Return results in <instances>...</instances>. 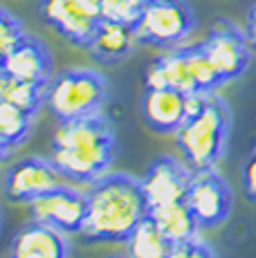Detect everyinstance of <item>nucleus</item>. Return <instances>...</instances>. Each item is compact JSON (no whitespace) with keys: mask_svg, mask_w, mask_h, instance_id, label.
Listing matches in <instances>:
<instances>
[{"mask_svg":"<svg viewBox=\"0 0 256 258\" xmlns=\"http://www.w3.org/2000/svg\"><path fill=\"white\" fill-rule=\"evenodd\" d=\"M117 140L101 112L58 121L50 160L75 184H92L112 168Z\"/></svg>","mask_w":256,"mask_h":258,"instance_id":"f257e3e1","label":"nucleus"},{"mask_svg":"<svg viewBox=\"0 0 256 258\" xmlns=\"http://www.w3.org/2000/svg\"><path fill=\"white\" fill-rule=\"evenodd\" d=\"M88 213L81 227L86 240L126 242L131 231L149 216V202L137 177L106 173L90 184Z\"/></svg>","mask_w":256,"mask_h":258,"instance_id":"f03ea898","label":"nucleus"},{"mask_svg":"<svg viewBox=\"0 0 256 258\" xmlns=\"http://www.w3.org/2000/svg\"><path fill=\"white\" fill-rule=\"evenodd\" d=\"M231 131V112L223 99L205 94L203 103L196 112L182 121L173 133L184 164L194 173L211 171L227 151Z\"/></svg>","mask_w":256,"mask_h":258,"instance_id":"7ed1b4c3","label":"nucleus"},{"mask_svg":"<svg viewBox=\"0 0 256 258\" xmlns=\"http://www.w3.org/2000/svg\"><path fill=\"white\" fill-rule=\"evenodd\" d=\"M108 99V81L101 72L90 68H70L50 79L45 90V106L58 121L79 119L101 112Z\"/></svg>","mask_w":256,"mask_h":258,"instance_id":"20e7f679","label":"nucleus"},{"mask_svg":"<svg viewBox=\"0 0 256 258\" xmlns=\"http://www.w3.org/2000/svg\"><path fill=\"white\" fill-rule=\"evenodd\" d=\"M133 29L142 45L175 49L196 29V14L186 0H146Z\"/></svg>","mask_w":256,"mask_h":258,"instance_id":"39448f33","label":"nucleus"},{"mask_svg":"<svg viewBox=\"0 0 256 258\" xmlns=\"http://www.w3.org/2000/svg\"><path fill=\"white\" fill-rule=\"evenodd\" d=\"M200 47L211 61V66L216 68L223 83L238 79L252 61V47H249L245 32L227 18H218L214 23Z\"/></svg>","mask_w":256,"mask_h":258,"instance_id":"423d86ee","label":"nucleus"},{"mask_svg":"<svg viewBox=\"0 0 256 258\" xmlns=\"http://www.w3.org/2000/svg\"><path fill=\"white\" fill-rule=\"evenodd\" d=\"M34 222L54 227L61 234H81L88 213V196L77 184L58 186L27 202Z\"/></svg>","mask_w":256,"mask_h":258,"instance_id":"0eeeda50","label":"nucleus"},{"mask_svg":"<svg viewBox=\"0 0 256 258\" xmlns=\"http://www.w3.org/2000/svg\"><path fill=\"white\" fill-rule=\"evenodd\" d=\"M66 184L72 182L58 171L50 157H25L7 171L5 198L16 205H27L34 198Z\"/></svg>","mask_w":256,"mask_h":258,"instance_id":"6e6552de","label":"nucleus"},{"mask_svg":"<svg viewBox=\"0 0 256 258\" xmlns=\"http://www.w3.org/2000/svg\"><path fill=\"white\" fill-rule=\"evenodd\" d=\"M186 205L198 220L200 229H216L229 218L234 198L229 184L211 168V171L194 173L186 193Z\"/></svg>","mask_w":256,"mask_h":258,"instance_id":"1a4fd4ad","label":"nucleus"},{"mask_svg":"<svg viewBox=\"0 0 256 258\" xmlns=\"http://www.w3.org/2000/svg\"><path fill=\"white\" fill-rule=\"evenodd\" d=\"M191 171L175 157H160L146 168L144 177L140 180L146 202L151 207H164L173 202H186V193L191 186Z\"/></svg>","mask_w":256,"mask_h":258,"instance_id":"9d476101","label":"nucleus"},{"mask_svg":"<svg viewBox=\"0 0 256 258\" xmlns=\"http://www.w3.org/2000/svg\"><path fill=\"white\" fill-rule=\"evenodd\" d=\"M41 16L66 41L77 47H88L101 16L81 0H41Z\"/></svg>","mask_w":256,"mask_h":258,"instance_id":"9b49d317","label":"nucleus"},{"mask_svg":"<svg viewBox=\"0 0 256 258\" xmlns=\"http://www.w3.org/2000/svg\"><path fill=\"white\" fill-rule=\"evenodd\" d=\"M142 115L151 131L173 135L186 119V94L173 88H146L142 97Z\"/></svg>","mask_w":256,"mask_h":258,"instance_id":"f8f14e48","label":"nucleus"},{"mask_svg":"<svg viewBox=\"0 0 256 258\" xmlns=\"http://www.w3.org/2000/svg\"><path fill=\"white\" fill-rule=\"evenodd\" d=\"M0 70L5 74H9V77L18 79V81L50 83L52 58H50L47 47L43 45L38 38L25 34V36L14 45L12 52L5 56Z\"/></svg>","mask_w":256,"mask_h":258,"instance_id":"ddd939ff","label":"nucleus"},{"mask_svg":"<svg viewBox=\"0 0 256 258\" xmlns=\"http://www.w3.org/2000/svg\"><path fill=\"white\" fill-rule=\"evenodd\" d=\"M9 258H68L66 234L32 220L14 236Z\"/></svg>","mask_w":256,"mask_h":258,"instance_id":"4468645a","label":"nucleus"},{"mask_svg":"<svg viewBox=\"0 0 256 258\" xmlns=\"http://www.w3.org/2000/svg\"><path fill=\"white\" fill-rule=\"evenodd\" d=\"M144 83L146 88H173L182 94L198 92L194 72L189 66V56H186V47L169 49L160 58H155L144 74Z\"/></svg>","mask_w":256,"mask_h":258,"instance_id":"2eb2a0df","label":"nucleus"},{"mask_svg":"<svg viewBox=\"0 0 256 258\" xmlns=\"http://www.w3.org/2000/svg\"><path fill=\"white\" fill-rule=\"evenodd\" d=\"M135 45L137 36L131 23L99 21L86 49L99 63H117L121 58H126L135 49Z\"/></svg>","mask_w":256,"mask_h":258,"instance_id":"dca6fc26","label":"nucleus"},{"mask_svg":"<svg viewBox=\"0 0 256 258\" xmlns=\"http://www.w3.org/2000/svg\"><path fill=\"white\" fill-rule=\"evenodd\" d=\"M149 218L160 227V231L169 238L173 245L191 238H198L200 225L194 218L189 205L186 202H173V205H164V207H151Z\"/></svg>","mask_w":256,"mask_h":258,"instance_id":"f3484780","label":"nucleus"},{"mask_svg":"<svg viewBox=\"0 0 256 258\" xmlns=\"http://www.w3.org/2000/svg\"><path fill=\"white\" fill-rule=\"evenodd\" d=\"M173 242L160 231V227L149 216L131 231L126 238L128 258H169Z\"/></svg>","mask_w":256,"mask_h":258,"instance_id":"a211bd4d","label":"nucleus"},{"mask_svg":"<svg viewBox=\"0 0 256 258\" xmlns=\"http://www.w3.org/2000/svg\"><path fill=\"white\" fill-rule=\"evenodd\" d=\"M45 90L47 83L18 81L0 70V101L14 103L29 115H36V110L45 103Z\"/></svg>","mask_w":256,"mask_h":258,"instance_id":"6ab92c4d","label":"nucleus"},{"mask_svg":"<svg viewBox=\"0 0 256 258\" xmlns=\"http://www.w3.org/2000/svg\"><path fill=\"white\" fill-rule=\"evenodd\" d=\"M32 117L34 115L21 110L14 103L0 101V135L12 146H21L32 131Z\"/></svg>","mask_w":256,"mask_h":258,"instance_id":"aec40b11","label":"nucleus"},{"mask_svg":"<svg viewBox=\"0 0 256 258\" xmlns=\"http://www.w3.org/2000/svg\"><path fill=\"white\" fill-rule=\"evenodd\" d=\"M23 36H25V32H23L21 21L16 16H12L7 9L0 7V66Z\"/></svg>","mask_w":256,"mask_h":258,"instance_id":"412c9836","label":"nucleus"},{"mask_svg":"<svg viewBox=\"0 0 256 258\" xmlns=\"http://www.w3.org/2000/svg\"><path fill=\"white\" fill-rule=\"evenodd\" d=\"M142 5L135 0H101V21L115 23H135L140 16Z\"/></svg>","mask_w":256,"mask_h":258,"instance_id":"4be33fe9","label":"nucleus"},{"mask_svg":"<svg viewBox=\"0 0 256 258\" xmlns=\"http://www.w3.org/2000/svg\"><path fill=\"white\" fill-rule=\"evenodd\" d=\"M169 258H216V251L207 242L198 240V238H191V240L173 245Z\"/></svg>","mask_w":256,"mask_h":258,"instance_id":"5701e85b","label":"nucleus"},{"mask_svg":"<svg viewBox=\"0 0 256 258\" xmlns=\"http://www.w3.org/2000/svg\"><path fill=\"white\" fill-rule=\"evenodd\" d=\"M243 186L249 200H256V146L249 153L247 162L243 166Z\"/></svg>","mask_w":256,"mask_h":258,"instance_id":"b1692460","label":"nucleus"},{"mask_svg":"<svg viewBox=\"0 0 256 258\" xmlns=\"http://www.w3.org/2000/svg\"><path fill=\"white\" fill-rule=\"evenodd\" d=\"M245 36H247L249 47L256 49V0L249 5L247 18H245Z\"/></svg>","mask_w":256,"mask_h":258,"instance_id":"393cba45","label":"nucleus"},{"mask_svg":"<svg viewBox=\"0 0 256 258\" xmlns=\"http://www.w3.org/2000/svg\"><path fill=\"white\" fill-rule=\"evenodd\" d=\"M12 148H14V146H12V144H9L7 140H5V137H3V135H0V162H3V160H5V157H7V155H9V151H12Z\"/></svg>","mask_w":256,"mask_h":258,"instance_id":"a878e982","label":"nucleus"},{"mask_svg":"<svg viewBox=\"0 0 256 258\" xmlns=\"http://www.w3.org/2000/svg\"><path fill=\"white\" fill-rule=\"evenodd\" d=\"M135 3H137V5H144V3H146V0H135Z\"/></svg>","mask_w":256,"mask_h":258,"instance_id":"bb28decb","label":"nucleus"},{"mask_svg":"<svg viewBox=\"0 0 256 258\" xmlns=\"http://www.w3.org/2000/svg\"><path fill=\"white\" fill-rule=\"evenodd\" d=\"M112 258H128V256H112Z\"/></svg>","mask_w":256,"mask_h":258,"instance_id":"cd10ccee","label":"nucleus"}]
</instances>
